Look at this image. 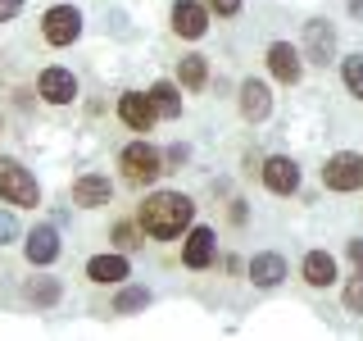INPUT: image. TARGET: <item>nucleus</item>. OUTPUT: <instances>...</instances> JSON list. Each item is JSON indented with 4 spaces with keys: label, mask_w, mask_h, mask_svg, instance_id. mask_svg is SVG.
<instances>
[{
    "label": "nucleus",
    "mask_w": 363,
    "mask_h": 341,
    "mask_svg": "<svg viewBox=\"0 0 363 341\" xmlns=\"http://www.w3.org/2000/svg\"><path fill=\"white\" fill-rule=\"evenodd\" d=\"M191 214H196L191 196H182V191H155L141 205V227L155 242H173V237H182V227L191 223Z\"/></svg>",
    "instance_id": "obj_1"
},
{
    "label": "nucleus",
    "mask_w": 363,
    "mask_h": 341,
    "mask_svg": "<svg viewBox=\"0 0 363 341\" xmlns=\"http://www.w3.org/2000/svg\"><path fill=\"white\" fill-rule=\"evenodd\" d=\"M0 196H5L9 205H37L41 200V187H37V178H32L18 159L0 155Z\"/></svg>",
    "instance_id": "obj_2"
},
{
    "label": "nucleus",
    "mask_w": 363,
    "mask_h": 341,
    "mask_svg": "<svg viewBox=\"0 0 363 341\" xmlns=\"http://www.w3.org/2000/svg\"><path fill=\"white\" fill-rule=\"evenodd\" d=\"M118 168L128 173V182L141 187V182H155L159 173H164V155H159L150 141H132L128 151L118 155Z\"/></svg>",
    "instance_id": "obj_3"
},
{
    "label": "nucleus",
    "mask_w": 363,
    "mask_h": 341,
    "mask_svg": "<svg viewBox=\"0 0 363 341\" xmlns=\"http://www.w3.org/2000/svg\"><path fill=\"white\" fill-rule=\"evenodd\" d=\"M323 182L327 191H359L363 187V155L354 151H340L323 164Z\"/></svg>",
    "instance_id": "obj_4"
},
{
    "label": "nucleus",
    "mask_w": 363,
    "mask_h": 341,
    "mask_svg": "<svg viewBox=\"0 0 363 341\" xmlns=\"http://www.w3.org/2000/svg\"><path fill=\"white\" fill-rule=\"evenodd\" d=\"M41 37L50 45H73L82 37V14H77L73 5H50L41 18Z\"/></svg>",
    "instance_id": "obj_5"
},
{
    "label": "nucleus",
    "mask_w": 363,
    "mask_h": 341,
    "mask_svg": "<svg viewBox=\"0 0 363 341\" xmlns=\"http://www.w3.org/2000/svg\"><path fill=\"white\" fill-rule=\"evenodd\" d=\"M268 68H272V77H277L281 87H295L304 77V55L295 50L291 41H272L268 45Z\"/></svg>",
    "instance_id": "obj_6"
},
{
    "label": "nucleus",
    "mask_w": 363,
    "mask_h": 341,
    "mask_svg": "<svg viewBox=\"0 0 363 341\" xmlns=\"http://www.w3.org/2000/svg\"><path fill=\"white\" fill-rule=\"evenodd\" d=\"M304 55H309L313 64H327L336 55V28L327 18H309V23H304Z\"/></svg>",
    "instance_id": "obj_7"
},
{
    "label": "nucleus",
    "mask_w": 363,
    "mask_h": 341,
    "mask_svg": "<svg viewBox=\"0 0 363 341\" xmlns=\"http://www.w3.org/2000/svg\"><path fill=\"white\" fill-rule=\"evenodd\" d=\"M264 187L272 191V196H291V191L300 187V164L286 159V155L264 159Z\"/></svg>",
    "instance_id": "obj_8"
},
{
    "label": "nucleus",
    "mask_w": 363,
    "mask_h": 341,
    "mask_svg": "<svg viewBox=\"0 0 363 341\" xmlns=\"http://www.w3.org/2000/svg\"><path fill=\"white\" fill-rule=\"evenodd\" d=\"M204 28H209V5H200V0H177L173 5V32L186 41L204 37Z\"/></svg>",
    "instance_id": "obj_9"
},
{
    "label": "nucleus",
    "mask_w": 363,
    "mask_h": 341,
    "mask_svg": "<svg viewBox=\"0 0 363 341\" xmlns=\"http://www.w3.org/2000/svg\"><path fill=\"white\" fill-rule=\"evenodd\" d=\"M118 119L128 123V128H136V132H150V123L159 119V114L150 105V96H141V91H123V96H118Z\"/></svg>",
    "instance_id": "obj_10"
},
{
    "label": "nucleus",
    "mask_w": 363,
    "mask_h": 341,
    "mask_svg": "<svg viewBox=\"0 0 363 341\" xmlns=\"http://www.w3.org/2000/svg\"><path fill=\"white\" fill-rule=\"evenodd\" d=\"M37 91H41L45 100H50V105H68V100L77 96V77L68 73V68H60V64H55V68H45V73H41Z\"/></svg>",
    "instance_id": "obj_11"
},
{
    "label": "nucleus",
    "mask_w": 363,
    "mask_h": 341,
    "mask_svg": "<svg viewBox=\"0 0 363 341\" xmlns=\"http://www.w3.org/2000/svg\"><path fill=\"white\" fill-rule=\"evenodd\" d=\"M23 255H28V264H55V259H60V232H55V227H45V223L32 227Z\"/></svg>",
    "instance_id": "obj_12"
},
{
    "label": "nucleus",
    "mask_w": 363,
    "mask_h": 341,
    "mask_svg": "<svg viewBox=\"0 0 363 341\" xmlns=\"http://www.w3.org/2000/svg\"><path fill=\"white\" fill-rule=\"evenodd\" d=\"M109 196H113V182L105 178V173H82L73 182V205H109Z\"/></svg>",
    "instance_id": "obj_13"
},
{
    "label": "nucleus",
    "mask_w": 363,
    "mask_h": 341,
    "mask_svg": "<svg viewBox=\"0 0 363 341\" xmlns=\"http://www.w3.org/2000/svg\"><path fill=\"white\" fill-rule=\"evenodd\" d=\"M182 264L186 269H209L213 264V232L209 227H191L186 246H182Z\"/></svg>",
    "instance_id": "obj_14"
},
{
    "label": "nucleus",
    "mask_w": 363,
    "mask_h": 341,
    "mask_svg": "<svg viewBox=\"0 0 363 341\" xmlns=\"http://www.w3.org/2000/svg\"><path fill=\"white\" fill-rule=\"evenodd\" d=\"M241 114H245V123H264L268 114H272V96H268V87L264 82H241Z\"/></svg>",
    "instance_id": "obj_15"
},
{
    "label": "nucleus",
    "mask_w": 363,
    "mask_h": 341,
    "mask_svg": "<svg viewBox=\"0 0 363 341\" xmlns=\"http://www.w3.org/2000/svg\"><path fill=\"white\" fill-rule=\"evenodd\" d=\"M286 278V259L281 255H272V250H264V255H255L250 259V282H255V287H277V282Z\"/></svg>",
    "instance_id": "obj_16"
},
{
    "label": "nucleus",
    "mask_w": 363,
    "mask_h": 341,
    "mask_svg": "<svg viewBox=\"0 0 363 341\" xmlns=\"http://www.w3.org/2000/svg\"><path fill=\"white\" fill-rule=\"evenodd\" d=\"M128 273H132V264H128L123 255H96V259L86 264V278L100 282V287H113V282H123Z\"/></svg>",
    "instance_id": "obj_17"
},
{
    "label": "nucleus",
    "mask_w": 363,
    "mask_h": 341,
    "mask_svg": "<svg viewBox=\"0 0 363 341\" xmlns=\"http://www.w3.org/2000/svg\"><path fill=\"white\" fill-rule=\"evenodd\" d=\"M300 273H304V282H309V287H332V282H336V259L327 255V250H309Z\"/></svg>",
    "instance_id": "obj_18"
},
{
    "label": "nucleus",
    "mask_w": 363,
    "mask_h": 341,
    "mask_svg": "<svg viewBox=\"0 0 363 341\" xmlns=\"http://www.w3.org/2000/svg\"><path fill=\"white\" fill-rule=\"evenodd\" d=\"M145 96H150V105H155L159 119H177V114H182V91L173 82H155Z\"/></svg>",
    "instance_id": "obj_19"
},
{
    "label": "nucleus",
    "mask_w": 363,
    "mask_h": 341,
    "mask_svg": "<svg viewBox=\"0 0 363 341\" xmlns=\"http://www.w3.org/2000/svg\"><path fill=\"white\" fill-rule=\"evenodd\" d=\"M204 77H209V64H204V55H182L177 60V82L186 91H200Z\"/></svg>",
    "instance_id": "obj_20"
},
{
    "label": "nucleus",
    "mask_w": 363,
    "mask_h": 341,
    "mask_svg": "<svg viewBox=\"0 0 363 341\" xmlns=\"http://www.w3.org/2000/svg\"><path fill=\"white\" fill-rule=\"evenodd\" d=\"M28 301H32V305H41V310L60 305V282H55V278H37V282H28Z\"/></svg>",
    "instance_id": "obj_21"
},
{
    "label": "nucleus",
    "mask_w": 363,
    "mask_h": 341,
    "mask_svg": "<svg viewBox=\"0 0 363 341\" xmlns=\"http://www.w3.org/2000/svg\"><path fill=\"white\" fill-rule=\"evenodd\" d=\"M145 305H150V291L145 287H123L118 301H113V314H136V310H145Z\"/></svg>",
    "instance_id": "obj_22"
},
{
    "label": "nucleus",
    "mask_w": 363,
    "mask_h": 341,
    "mask_svg": "<svg viewBox=\"0 0 363 341\" xmlns=\"http://www.w3.org/2000/svg\"><path fill=\"white\" fill-rule=\"evenodd\" d=\"M340 77H345L350 96L363 100V55H345V60H340Z\"/></svg>",
    "instance_id": "obj_23"
},
{
    "label": "nucleus",
    "mask_w": 363,
    "mask_h": 341,
    "mask_svg": "<svg viewBox=\"0 0 363 341\" xmlns=\"http://www.w3.org/2000/svg\"><path fill=\"white\" fill-rule=\"evenodd\" d=\"M345 305H350L354 314H363V273H359V278L345 287Z\"/></svg>",
    "instance_id": "obj_24"
},
{
    "label": "nucleus",
    "mask_w": 363,
    "mask_h": 341,
    "mask_svg": "<svg viewBox=\"0 0 363 341\" xmlns=\"http://www.w3.org/2000/svg\"><path fill=\"white\" fill-rule=\"evenodd\" d=\"M14 237H18V219H14V214H0V246L14 242Z\"/></svg>",
    "instance_id": "obj_25"
},
{
    "label": "nucleus",
    "mask_w": 363,
    "mask_h": 341,
    "mask_svg": "<svg viewBox=\"0 0 363 341\" xmlns=\"http://www.w3.org/2000/svg\"><path fill=\"white\" fill-rule=\"evenodd\" d=\"M209 9H218L223 18H232V14H241V0H204Z\"/></svg>",
    "instance_id": "obj_26"
},
{
    "label": "nucleus",
    "mask_w": 363,
    "mask_h": 341,
    "mask_svg": "<svg viewBox=\"0 0 363 341\" xmlns=\"http://www.w3.org/2000/svg\"><path fill=\"white\" fill-rule=\"evenodd\" d=\"M18 9H23V0H0V23L18 18Z\"/></svg>",
    "instance_id": "obj_27"
},
{
    "label": "nucleus",
    "mask_w": 363,
    "mask_h": 341,
    "mask_svg": "<svg viewBox=\"0 0 363 341\" xmlns=\"http://www.w3.org/2000/svg\"><path fill=\"white\" fill-rule=\"evenodd\" d=\"M345 250H350V264H354V269L363 273V242H350Z\"/></svg>",
    "instance_id": "obj_28"
},
{
    "label": "nucleus",
    "mask_w": 363,
    "mask_h": 341,
    "mask_svg": "<svg viewBox=\"0 0 363 341\" xmlns=\"http://www.w3.org/2000/svg\"><path fill=\"white\" fill-rule=\"evenodd\" d=\"M113 242H118V246H136V242H132V227L118 223V227H113Z\"/></svg>",
    "instance_id": "obj_29"
},
{
    "label": "nucleus",
    "mask_w": 363,
    "mask_h": 341,
    "mask_svg": "<svg viewBox=\"0 0 363 341\" xmlns=\"http://www.w3.org/2000/svg\"><path fill=\"white\" fill-rule=\"evenodd\" d=\"M350 14H363V0H350Z\"/></svg>",
    "instance_id": "obj_30"
}]
</instances>
